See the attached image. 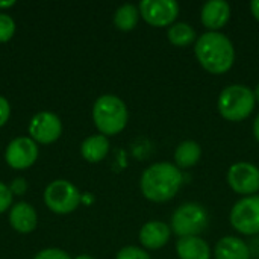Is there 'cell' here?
Instances as JSON below:
<instances>
[{
    "instance_id": "cell-1",
    "label": "cell",
    "mask_w": 259,
    "mask_h": 259,
    "mask_svg": "<svg viewBox=\"0 0 259 259\" xmlns=\"http://www.w3.org/2000/svg\"><path fill=\"white\" fill-rule=\"evenodd\" d=\"M194 53L199 64L212 74L229 71L235 61V49L231 39L220 32H206L199 36Z\"/></svg>"
},
{
    "instance_id": "cell-2",
    "label": "cell",
    "mask_w": 259,
    "mask_h": 259,
    "mask_svg": "<svg viewBox=\"0 0 259 259\" xmlns=\"http://www.w3.org/2000/svg\"><path fill=\"white\" fill-rule=\"evenodd\" d=\"M184 176L181 170L170 162H156L144 170L141 176V191L150 202H167L173 199L181 185Z\"/></svg>"
},
{
    "instance_id": "cell-3",
    "label": "cell",
    "mask_w": 259,
    "mask_h": 259,
    "mask_svg": "<svg viewBox=\"0 0 259 259\" xmlns=\"http://www.w3.org/2000/svg\"><path fill=\"white\" fill-rule=\"evenodd\" d=\"M93 118L102 135H117L126 127L127 108L120 97L105 94L96 100L93 108Z\"/></svg>"
},
{
    "instance_id": "cell-4",
    "label": "cell",
    "mask_w": 259,
    "mask_h": 259,
    "mask_svg": "<svg viewBox=\"0 0 259 259\" xmlns=\"http://www.w3.org/2000/svg\"><path fill=\"white\" fill-rule=\"evenodd\" d=\"M256 97L244 85H231L219 97V112L229 121H243L255 109Z\"/></svg>"
},
{
    "instance_id": "cell-5",
    "label": "cell",
    "mask_w": 259,
    "mask_h": 259,
    "mask_svg": "<svg viewBox=\"0 0 259 259\" xmlns=\"http://www.w3.org/2000/svg\"><path fill=\"white\" fill-rule=\"evenodd\" d=\"M208 226V212L199 203L181 205L171 217V232L184 237H199Z\"/></svg>"
},
{
    "instance_id": "cell-6",
    "label": "cell",
    "mask_w": 259,
    "mask_h": 259,
    "mask_svg": "<svg viewBox=\"0 0 259 259\" xmlns=\"http://www.w3.org/2000/svg\"><path fill=\"white\" fill-rule=\"evenodd\" d=\"M44 202L56 214H68L80 203L79 190L68 181L59 179L47 185L44 191Z\"/></svg>"
},
{
    "instance_id": "cell-7",
    "label": "cell",
    "mask_w": 259,
    "mask_h": 259,
    "mask_svg": "<svg viewBox=\"0 0 259 259\" xmlns=\"http://www.w3.org/2000/svg\"><path fill=\"white\" fill-rule=\"evenodd\" d=\"M231 225L244 235L259 234V196H247L234 205Z\"/></svg>"
},
{
    "instance_id": "cell-8",
    "label": "cell",
    "mask_w": 259,
    "mask_h": 259,
    "mask_svg": "<svg viewBox=\"0 0 259 259\" xmlns=\"http://www.w3.org/2000/svg\"><path fill=\"white\" fill-rule=\"evenodd\" d=\"M140 14L155 27H165L175 23L179 14V5L175 0H143Z\"/></svg>"
},
{
    "instance_id": "cell-9",
    "label": "cell",
    "mask_w": 259,
    "mask_h": 259,
    "mask_svg": "<svg viewBox=\"0 0 259 259\" xmlns=\"http://www.w3.org/2000/svg\"><path fill=\"white\" fill-rule=\"evenodd\" d=\"M228 182L238 194H255L259 191V168L250 162H237L229 168Z\"/></svg>"
},
{
    "instance_id": "cell-10",
    "label": "cell",
    "mask_w": 259,
    "mask_h": 259,
    "mask_svg": "<svg viewBox=\"0 0 259 259\" xmlns=\"http://www.w3.org/2000/svg\"><path fill=\"white\" fill-rule=\"evenodd\" d=\"M62 132L61 120L53 112H38L29 124V134L33 141L41 144L55 143Z\"/></svg>"
},
{
    "instance_id": "cell-11",
    "label": "cell",
    "mask_w": 259,
    "mask_h": 259,
    "mask_svg": "<svg viewBox=\"0 0 259 259\" xmlns=\"http://www.w3.org/2000/svg\"><path fill=\"white\" fill-rule=\"evenodd\" d=\"M38 156V147L36 143L32 138L20 137L9 143L5 158L9 167L15 170H24L30 167Z\"/></svg>"
},
{
    "instance_id": "cell-12",
    "label": "cell",
    "mask_w": 259,
    "mask_h": 259,
    "mask_svg": "<svg viewBox=\"0 0 259 259\" xmlns=\"http://www.w3.org/2000/svg\"><path fill=\"white\" fill-rule=\"evenodd\" d=\"M231 17V6L225 0H211L203 5L200 18L205 27L211 29V32H215L226 26Z\"/></svg>"
},
{
    "instance_id": "cell-13",
    "label": "cell",
    "mask_w": 259,
    "mask_h": 259,
    "mask_svg": "<svg viewBox=\"0 0 259 259\" xmlns=\"http://www.w3.org/2000/svg\"><path fill=\"white\" fill-rule=\"evenodd\" d=\"M171 237V228L162 222H149L140 231V241L144 247L156 250L164 247Z\"/></svg>"
},
{
    "instance_id": "cell-14",
    "label": "cell",
    "mask_w": 259,
    "mask_h": 259,
    "mask_svg": "<svg viewBox=\"0 0 259 259\" xmlns=\"http://www.w3.org/2000/svg\"><path fill=\"white\" fill-rule=\"evenodd\" d=\"M9 223L17 232L29 234L36 228V212L29 203L20 202L12 206L9 214Z\"/></svg>"
},
{
    "instance_id": "cell-15",
    "label": "cell",
    "mask_w": 259,
    "mask_h": 259,
    "mask_svg": "<svg viewBox=\"0 0 259 259\" xmlns=\"http://www.w3.org/2000/svg\"><path fill=\"white\" fill-rule=\"evenodd\" d=\"M178 256L181 259H209L211 250L200 237H184L176 244Z\"/></svg>"
},
{
    "instance_id": "cell-16",
    "label": "cell",
    "mask_w": 259,
    "mask_h": 259,
    "mask_svg": "<svg viewBox=\"0 0 259 259\" xmlns=\"http://www.w3.org/2000/svg\"><path fill=\"white\" fill-rule=\"evenodd\" d=\"M215 259H250L249 247L237 237H225L215 246Z\"/></svg>"
},
{
    "instance_id": "cell-17",
    "label": "cell",
    "mask_w": 259,
    "mask_h": 259,
    "mask_svg": "<svg viewBox=\"0 0 259 259\" xmlns=\"http://www.w3.org/2000/svg\"><path fill=\"white\" fill-rule=\"evenodd\" d=\"M108 152H109V141L102 134L88 137L80 146V153L88 162L102 161L108 155Z\"/></svg>"
},
{
    "instance_id": "cell-18",
    "label": "cell",
    "mask_w": 259,
    "mask_h": 259,
    "mask_svg": "<svg viewBox=\"0 0 259 259\" xmlns=\"http://www.w3.org/2000/svg\"><path fill=\"white\" fill-rule=\"evenodd\" d=\"M202 149L196 141H182L175 152V162L178 168H190L200 161Z\"/></svg>"
},
{
    "instance_id": "cell-19",
    "label": "cell",
    "mask_w": 259,
    "mask_h": 259,
    "mask_svg": "<svg viewBox=\"0 0 259 259\" xmlns=\"http://www.w3.org/2000/svg\"><path fill=\"white\" fill-rule=\"evenodd\" d=\"M168 41L173 46L178 47H185L188 44H191L196 39V32L194 29L187 24V23H175L168 27Z\"/></svg>"
},
{
    "instance_id": "cell-20",
    "label": "cell",
    "mask_w": 259,
    "mask_h": 259,
    "mask_svg": "<svg viewBox=\"0 0 259 259\" xmlns=\"http://www.w3.org/2000/svg\"><path fill=\"white\" fill-rule=\"evenodd\" d=\"M138 15H140V9L137 6L131 3L123 5L117 9L114 15V24L120 30H132L138 23Z\"/></svg>"
},
{
    "instance_id": "cell-21",
    "label": "cell",
    "mask_w": 259,
    "mask_h": 259,
    "mask_svg": "<svg viewBox=\"0 0 259 259\" xmlns=\"http://www.w3.org/2000/svg\"><path fill=\"white\" fill-rule=\"evenodd\" d=\"M15 32V23L8 14H0V42H6Z\"/></svg>"
},
{
    "instance_id": "cell-22",
    "label": "cell",
    "mask_w": 259,
    "mask_h": 259,
    "mask_svg": "<svg viewBox=\"0 0 259 259\" xmlns=\"http://www.w3.org/2000/svg\"><path fill=\"white\" fill-rule=\"evenodd\" d=\"M115 259H150L149 253L140 247H135V246H127V247H123L118 253H117V258Z\"/></svg>"
},
{
    "instance_id": "cell-23",
    "label": "cell",
    "mask_w": 259,
    "mask_h": 259,
    "mask_svg": "<svg viewBox=\"0 0 259 259\" xmlns=\"http://www.w3.org/2000/svg\"><path fill=\"white\" fill-rule=\"evenodd\" d=\"M12 203V191L3 182H0V212H5Z\"/></svg>"
},
{
    "instance_id": "cell-24",
    "label": "cell",
    "mask_w": 259,
    "mask_h": 259,
    "mask_svg": "<svg viewBox=\"0 0 259 259\" xmlns=\"http://www.w3.org/2000/svg\"><path fill=\"white\" fill-rule=\"evenodd\" d=\"M33 259H71L68 253H65L64 250L59 249H46L41 250Z\"/></svg>"
},
{
    "instance_id": "cell-25",
    "label": "cell",
    "mask_w": 259,
    "mask_h": 259,
    "mask_svg": "<svg viewBox=\"0 0 259 259\" xmlns=\"http://www.w3.org/2000/svg\"><path fill=\"white\" fill-rule=\"evenodd\" d=\"M9 115H11V106H9V102H8L5 97H2V96H0V127L8 121Z\"/></svg>"
},
{
    "instance_id": "cell-26",
    "label": "cell",
    "mask_w": 259,
    "mask_h": 259,
    "mask_svg": "<svg viewBox=\"0 0 259 259\" xmlns=\"http://www.w3.org/2000/svg\"><path fill=\"white\" fill-rule=\"evenodd\" d=\"M26 190V181L24 179H15V182L11 187V191L15 194H21Z\"/></svg>"
},
{
    "instance_id": "cell-27",
    "label": "cell",
    "mask_w": 259,
    "mask_h": 259,
    "mask_svg": "<svg viewBox=\"0 0 259 259\" xmlns=\"http://www.w3.org/2000/svg\"><path fill=\"white\" fill-rule=\"evenodd\" d=\"M250 9H252V14L255 15V18L259 21V0H253L250 3Z\"/></svg>"
},
{
    "instance_id": "cell-28",
    "label": "cell",
    "mask_w": 259,
    "mask_h": 259,
    "mask_svg": "<svg viewBox=\"0 0 259 259\" xmlns=\"http://www.w3.org/2000/svg\"><path fill=\"white\" fill-rule=\"evenodd\" d=\"M253 134H255V138L259 143V115L255 118V123H253Z\"/></svg>"
},
{
    "instance_id": "cell-29",
    "label": "cell",
    "mask_w": 259,
    "mask_h": 259,
    "mask_svg": "<svg viewBox=\"0 0 259 259\" xmlns=\"http://www.w3.org/2000/svg\"><path fill=\"white\" fill-rule=\"evenodd\" d=\"M12 5H15L14 0H8V2H0V8H11Z\"/></svg>"
},
{
    "instance_id": "cell-30",
    "label": "cell",
    "mask_w": 259,
    "mask_h": 259,
    "mask_svg": "<svg viewBox=\"0 0 259 259\" xmlns=\"http://www.w3.org/2000/svg\"><path fill=\"white\" fill-rule=\"evenodd\" d=\"M255 97H256V100H259V83L256 85V90H255Z\"/></svg>"
},
{
    "instance_id": "cell-31",
    "label": "cell",
    "mask_w": 259,
    "mask_h": 259,
    "mask_svg": "<svg viewBox=\"0 0 259 259\" xmlns=\"http://www.w3.org/2000/svg\"><path fill=\"white\" fill-rule=\"evenodd\" d=\"M76 259H93L90 255H80V256H77Z\"/></svg>"
}]
</instances>
